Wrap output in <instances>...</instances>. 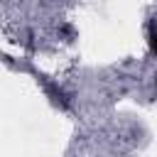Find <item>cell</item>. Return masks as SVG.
I'll return each mask as SVG.
<instances>
[{"instance_id": "obj_1", "label": "cell", "mask_w": 157, "mask_h": 157, "mask_svg": "<svg viewBox=\"0 0 157 157\" xmlns=\"http://www.w3.org/2000/svg\"><path fill=\"white\" fill-rule=\"evenodd\" d=\"M150 47H152V52L157 54V29H152V34H150Z\"/></svg>"}]
</instances>
